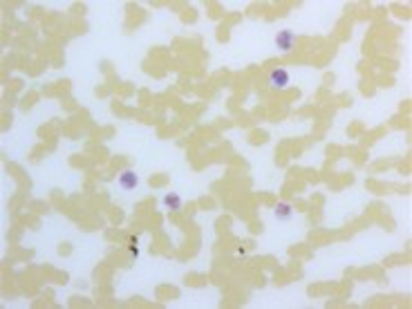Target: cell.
I'll list each match as a JSON object with an SVG mask.
<instances>
[{"mask_svg":"<svg viewBox=\"0 0 412 309\" xmlns=\"http://www.w3.org/2000/svg\"><path fill=\"white\" fill-rule=\"evenodd\" d=\"M137 184H139V177H137V173L134 171H123L119 175V186L123 190H134L137 188Z\"/></svg>","mask_w":412,"mask_h":309,"instance_id":"3","label":"cell"},{"mask_svg":"<svg viewBox=\"0 0 412 309\" xmlns=\"http://www.w3.org/2000/svg\"><path fill=\"white\" fill-rule=\"evenodd\" d=\"M291 215H293L291 204H287V202H280V204L276 206V217H278V220H291Z\"/></svg>","mask_w":412,"mask_h":309,"instance_id":"5","label":"cell"},{"mask_svg":"<svg viewBox=\"0 0 412 309\" xmlns=\"http://www.w3.org/2000/svg\"><path fill=\"white\" fill-rule=\"evenodd\" d=\"M276 47L282 49V52H291L296 47V34L291 30H280L276 34Z\"/></svg>","mask_w":412,"mask_h":309,"instance_id":"2","label":"cell"},{"mask_svg":"<svg viewBox=\"0 0 412 309\" xmlns=\"http://www.w3.org/2000/svg\"><path fill=\"white\" fill-rule=\"evenodd\" d=\"M163 206H166L168 211H173V213H179L184 209V202H182V198H179L177 193H168V195H163Z\"/></svg>","mask_w":412,"mask_h":309,"instance_id":"4","label":"cell"},{"mask_svg":"<svg viewBox=\"0 0 412 309\" xmlns=\"http://www.w3.org/2000/svg\"><path fill=\"white\" fill-rule=\"evenodd\" d=\"M128 251H130L132 258H139V249H137V240L130 238V244H128Z\"/></svg>","mask_w":412,"mask_h":309,"instance_id":"6","label":"cell"},{"mask_svg":"<svg viewBox=\"0 0 412 309\" xmlns=\"http://www.w3.org/2000/svg\"><path fill=\"white\" fill-rule=\"evenodd\" d=\"M267 83L273 90H285V88H289V83H291V74L285 70V67H273L267 76Z\"/></svg>","mask_w":412,"mask_h":309,"instance_id":"1","label":"cell"}]
</instances>
